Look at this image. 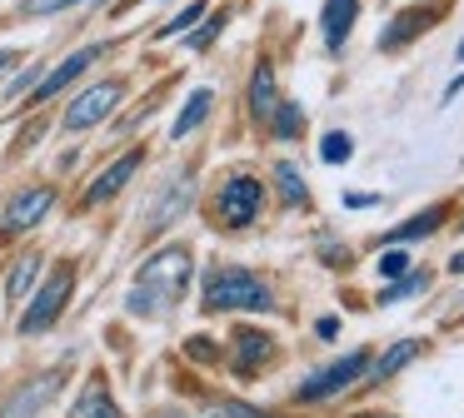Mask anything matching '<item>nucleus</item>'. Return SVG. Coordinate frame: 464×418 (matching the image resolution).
<instances>
[{
    "mask_svg": "<svg viewBox=\"0 0 464 418\" xmlns=\"http://www.w3.org/2000/svg\"><path fill=\"white\" fill-rule=\"evenodd\" d=\"M130 5H140V0H130Z\"/></svg>",
    "mask_w": 464,
    "mask_h": 418,
    "instance_id": "f704fd0d",
    "label": "nucleus"
},
{
    "mask_svg": "<svg viewBox=\"0 0 464 418\" xmlns=\"http://www.w3.org/2000/svg\"><path fill=\"white\" fill-rule=\"evenodd\" d=\"M35 279H41V259H35V254L15 259L11 279H5V299H11V304H21V299L31 294V284H35Z\"/></svg>",
    "mask_w": 464,
    "mask_h": 418,
    "instance_id": "4468645a",
    "label": "nucleus"
},
{
    "mask_svg": "<svg viewBox=\"0 0 464 418\" xmlns=\"http://www.w3.org/2000/svg\"><path fill=\"white\" fill-rule=\"evenodd\" d=\"M75 5H95V0H75Z\"/></svg>",
    "mask_w": 464,
    "mask_h": 418,
    "instance_id": "72a5a7b5",
    "label": "nucleus"
},
{
    "mask_svg": "<svg viewBox=\"0 0 464 418\" xmlns=\"http://www.w3.org/2000/svg\"><path fill=\"white\" fill-rule=\"evenodd\" d=\"M350 155H354V139L344 135V129H330V135H324V145H320V159H324V165H344Z\"/></svg>",
    "mask_w": 464,
    "mask_h": 418,
    "instance_id": "aec40b11",
    "label": "nucleus"
},
{
    "mask_svg": "<svg viewBox=\"0 0 464 418\" xmlns=\"http://www.w3.org/2000/svg\"><path fill=\"white\" fill-rule=\"evenodd\" d=\"M220 25H225V10H215V15H210V25H205V30H195V35H190V45H195V50H205L215 35H220Z\"/></svg>",
    "mask_w": 464,
    "mask_h": 418,
    "instance_id": "cd10ccee",
    "label": "nucleus"
},
{
    "mask_svg": "<svg viewBox=\"0 0 464 418\" xmlns=\"http://www.w3.org/2000/svg\"><path fill=\"white\" fill-rule=\"evenodd\" d=\"M121 95H125L121 80H101V85L81 90V95L71 100V109H65V129H71V135H81V129H91V125H101V119H111L115 105H121Z\"/></svg>",
    "mask_w": 464,
    "mask_h": 418,
    "instance_id": "20e7f679",
    "label": "nucleus"
},
{
    "mask_svg": "<svg viewBox=\"0 0 464 418\" xmlns=\"http://www.w3.org/2000/svg\"><path fill=\"white\" fill-rule=\"evenodd\" d=\"M404 269H410V259H404L400 249H390V254H380V274H384V279H400Z\"/></svg>",
    "mask_w": 464,
    "mask_h": 418,
    "instance_id": "c756f323",
    "label": "nucleus"
},
{
    "mask_svg": "<svg viewBox=\"0 0 464 418\" xmlns=\"http://www.w3.org/2000/svg\"><path fill=\"white\" fill-rule=\"evenodd\" d=\"M444 224V209L434 204V209H424V214H414V219H404L400 229L390 234V244H404V239H420V234H434V229Z\"/></svg>",
    "mask_w": 464,
    "mask_h": 418,
    "instance_id": "a211bd4d",
    "label": "nucleus"
},
{
    "mask_svg": "<svg viewBox=\"0 0 464 418\" xmlns=\"http://www.w3.org/2000/svg\"><path fill=\"white\" fill-rule=\"evenodd\" d=\"M250 109H255L260 119L275 115V70H270V65H260V70L250 75Z\"/></svg>",
    "mask_w": 464,
    "mask_h": 418,
    "instance_id": "2eb2a0df",
    "label": "nucleus"
},
{
    "mask_svg": "<svg viewBox=\"0 0 464 418\" xmlns=\"http://www.w3.org/2000/svg\"><path fill=\"white\" fill-rule=\"evenodd\" d=\"M51 394H55V378H35L31 388H21V394L5 404V413H0V418H35V408H41Z\"/></svg>",
    "mask_w": 464,
    "mask_h": 418,
    "instance_id": "ddd939ff",
    "label": "nucleus"
},
{
    "mask_svg": "<svg viewBox=\"0 0 464 418\" xmlns=\"http://www.w3.org/2000/svg\"><path fill=\"white\" fill-rule=\"evenodd\" d=\"M210 105H215V90H195V95L185 100V109L175 115V125H170V139H185L190 129H200V125H205V115H210Z\"/></svg>",
    "mask_w": 464,
    "mask_h": 418,
    "instance_id": "f8f14e48",
    "label": "nucleus"
},
{
    "mask_svg": "<svg viewBox=\"0 0 464 418\" xmlns=\"http://www.w3.org/2000/svg\"><path fill=\"white\" fill-rule=\"evenodd\" d=\"M75 289V269H55L51 279H45L41 289H35L31 309L21 314V334H45V328L55 324V318L65 314V299H71Z\"/></svg>",
    "mask_w": 464,
    "mask_h": 418,
    "instance_id": "7ed1b4c3",
    "label": "nucleus"
},
{
    "mask_svg": "<svg viewBox=\"0 0 464 418\" xmlns=\"http://www.w3.org/2000/svg\"><path fill=\"white\" fill-rule=\"evenodd\" d=\"M459 90H464V75H454V80H450V90H444V100H454Z\"/></svg>",
    "mask_w": 464,
    "mask_h": 418,
    "instance_id": "2f4dec72",
    "label": "nucleus"
},
{
    "mask_svg": "<svg viewBox=\"0 0 464 418\" xmlns=\"http://www.w3.org/2000/svg\"><path fill=\"white\" fill-rule=\"evenodd\" d=\"M424 25H430V15H424V10H404V15L394 20V25L384 30V35H380V50H400L404 40H410V35H420Z\"/></svg>",
    "mask_w": 464,
    "mask_h": 418,
    "instance_id": "dca6fc26",
    "label": "nucleus"
},
{
    "mask_svg": "<svg viewBox=\"0 0 464 418\" xmlns=\"http://www.w3.org/2000/svg\"><path fill=\"white\" fill-rule=\"evenodd\" d=\"M101 55H105V45H85V50H75V55H65L61 65L51 70V75H41V80H35V90H31V105H45V100H55L65 85H75V80H81L85 70H91L95 60H101Z\"/></svg>",
    "mask_w": 464,
    "mask_h": 418,
    "instance_id": "0eeeda50",
    "label": "nucleus"
},
{
    "mask_svg": "<svg viewBox=\"0 0 464 418\" xmlns=\"http://www.w3.org/2000/svg\"><path fill=\"white\" fill-rule=\"evenodd\" d=\"M75 0H25V15H61V10H71Z\"/></svg>",
    "mask_w": 464,
    "mask_h": 418,
    "instance_id": "c85d7f7f",
    "label": "nucleus"
},
{
    "mask_svg": "<svg viewBox=\"0 0 464 418\" xmlns=\"http://www.w3.org/2000/svg\"><path fill=\"white\" fill-rule=\"evenodd\" d=\"M35 80H41V65H25L21 75H15L11 85H5V105H11V100H21V95H31V90H35Z\"/></svg>",
    "mask_w": 464,
    "mask_h": 418,
    "instance_id": "393cba45",
    "label": "nucleus"
},
{
    "mask_svg": "<svg viewBox=\"0 0 464 418\" xmlns=\"http://www.w3.org/2000/svg\"><path fill=\"white\" fill-rule=\"evenodd\" d=\"M190 195H195V189H190V179H175V185L165 189L160 199H155V209H150V214H145V229H150V234H160V229L170 224L175 214H185V204H190Z\"/></svg>",
    "mask_w": 464,
    "mask_h": 418,
    "instance_id": "9b49d317",
    "label": "nucleus"
},
{
    "mask_svg": "<svg viewBox=\"0 0 464 418\" xmlns=\"http://www.w3.org/2000/svg\"><path fill=\"white\" fill-rule=\"evenodd\" d=\"M414 354H420V344H414V338H400V344H394L390 348V354H384L380 358V364H374V374H380V378H390V374H400V368L404 364H410V358Z\"/></svg>",
    "mask_w": 464,
    "mask_h": 418,
    "instance_id": "6ab92c4d",
    "label": "nucleus"
},
{
    "mask_svg": "<svg viewBox=\"0 0 464 418\" xmlns=\"http://www.w3.org/2000/svg\"><path fill=\"white\" fill-rule=\"evenodd\" d=\"M354 15H360V0H324V15H320L324 45L340 50L344 40H350V30H354Z\"/></svg>",
    "mask_w": 464,
    "mask_h": 418,
    "instance_id": "9d476101",
    "label": "nucleus"
},
{
    "mask_svg": "<svg viewBox=\"0 0 464 418\" xmlns=\"http://www.w3.org/2000/svg\"><path fill=\"white\" fill-rule=\"evenodd\" d=\"M15 60H21V50H0V70H11Z\"/></svg>",
    "mask_w": 464,
    "mask_h": 418,
    "instance_id": "7c9ffc66",
    "label": "nucleus"
},
{
    "mask_svg": "<svg viewBox=\"0 0 464 418\" xmlns=\"http://www.w3.org/2000/svg\"><path fill=\"white\" fill-rule=\"evenodd\" d=\"M275 135H280V139H290L295 135V129H300V105H275Z\"/></svg>",
    "mask_w": 464,
    "mask_h": 418,
    "instance_id": "a878e982",
    "label": "nucleus"
},
{
    "mask_svg": "<svg viewBox=\"0 0 464 418\" xmlns=\"http://www.w3.org/2000/svg\"><path fill=\"white\" fill-rule=\"evenodd\" d=\"M195 20H205V5H200V0H195V5H185L180 15L170 20V25H160V40H175V35H190V25H195Z\"/></svg>",
    "mask_w": 464,
    "mask_h": 418,
    "instance_id": "5701e85b",
    "label": "nucleus"
},
{
    "mask_svg": "<svg viewBox=\"0 0 464 418\" xmlns=\"http://www.w3.org/2000/svg\"><path fill=\"white\" fill-rule=\"evenodd\" d=\"M235 344H240V368H255L265 354H270V338H265V334H255V328H245V334L235 338Z\"/></svg>",
    "mask_w": 464,
    "mask_h": 418,
    "instance_id": "412c9836",
    "label": "nucleus"
},
{
    "mask_svg": "<svg viewBox=\"0 0 464 418\" xmlns=\"http://www.w3.org/2000/svg\"><path fill=\"white\" fill-rule=\"evenodd\" d=\"M205 418H265L260 408H250V404H210L205 408Z\"/></svg>",
    "mask_w": 464,
    "mask_h": 418,
    "instance_id": "bb28decb",
    "label": "nucleus"
},
{
    "mask_svg": "<svg viewBox=\"0 0 464 418\" xmlns=\"http://www.w3.org/2000/svg\"><path fill=\"white\" fill-rule=\"evenodd\" d=\"M260 204H265V185L260 179H250V175H235V179H225V189H220V224H230V229H245V224H255V214H260Z\"/></svg>",
    "mask_w": 464,
    "mask_h": 418,
    "instance_id": "39448f33",
    "label": "nucleus"
},
{
    "mask_svg": "<svg viewBox=\"0 0 464 418\" xmlns=\"http://www.w3.org/2000/svg\"><path fill=\"white\" fill-rule=\"evenodd\" d=\"M364 368H370V354L364 348H354L350 358H340V364H330V368H320V374H310L300 384V398H330V394H340V388H350V384H360L364 378Z\"/></svg>",
    "mask_w": 464,
    "mask_h": 418,
    "instance_id": "423d86ee",
    "label": "nucleus"
},
{
    "mask_svg": "<svg viewBox=\"0 0 464 418\" xmlns=\"http://www.w3.org/2000/svg\"><path fill=\"white\" fill-rule=\"evenodd\" d=\"M450 269H454V274H464V249H459V254L450 259Z\"/></svg>",
    "mask_w": 464,
    "mask_h": 418,
    "instance_id": "473e14b6",
    "label": "nucleus"
},
{
    "mask_svg": "<svg viewBox=\"0 0 464 418\" xmlns=\"http://www.w3.org/2000/svg\"><path fill=\"white\" fill-rule=\"evenodd\" d=\"M185 284H190V254L185 249H160L155 259L140 264V279H135L125 304H130V314H165L185 294Z\"/></svg>",
    "mask_w": 464,
    "mask_h": 418,
    "instance_id": "f257e3e1",
    "label": "nucleus"
},
{
    "mask_svg": "<svg viewBox=\"0 0 464 418\" xmlns=\"http://www.w3.org/2000/svg\"><path fill=\"white\" fill-rule=\"evenodd\" d=\"M205 309H270V289L250 274V269H220L205 279Z\"/></svg>",
    "mask_w": 464,
    "mask_h": 418,
    "instance_id": "f03ea898",
    "label": "nucleus"
},
{
    "mask_svg": "<svg viewBox=\"0 0 464 418\" xmlns=\"http://www.w3.org/2000/svg\"><path fill=\"white\" fill-rule=\"evenodd\" d=\"M275 179H280V195L290 199V204H300V199H304V185H300V169H295V165H275Z\"/></svg>",
    "mask_w": 464,
    "mask_h": 418,
    "instance_id": "b1692460",
    "label": "nucleus"
},
{
    "mask_svg": "<svg viewBox=\"0 0 464 418\" xmlns=\"http://www.w3.org/2000/svg\"><path fill=\"white\" fill-rule=\"evenodd\" d=\"M140 159H145V149H130V155H121V159H115V165L101 175V179H95L91 189H85V204H105V199H115L125 185H130L135 169H140Z\"/></svg>",
    "mask_w": 464,
    "mask_h": 418,
    "instance_id": "1a4fd4ad",
    "label": "nucleus"
},
{
    "mask_svg": "<svg viewBox=\"0 0 464 418\" xmlns=\"http://www.w3.org/2000/svg\"><path fill=\"white\" fill-rule=\"evenodd\" d=\"M51 204H55V189L51 185L21 189V195L5 204V234H25V229H35L45 214H51Z\"/></svg>",
    "mask_w": 464,
    "mask_h": 418,
    "instance_id": "6e6552de",
    "label": "nucleus"
},
{
    "mask_svg": "<svg viewBox=\"0 0 464 418\" xmlns=\"http://www.w3.org/2000/svg\"><path fill=\"white\" fill-rule=\"evenodd\" d=\"M71 418H121V408L111 404V394H105L101 384H95V388H85V394H81V404L71 408Z\"/></svg>",
    "mask_w": 464,
    "mask_h": 418,
    "instance_id": "f3484780",
    "label": "nucleus"
},
{
    "mask_svg": "<svg viewBox=\"0 0 464 418\" xmlns=\"http://www.w3.org/2000/svg\"><path fill=\"white\" fill-rule=\"evenodd\" d=\"M424 289H430V274H400V279H394V284L380 294V304H394V299H404V294H424Z\"/></svg>",
    "mask_w": 464,
    "mask_h": 418,
    "instance_id": "4be33fe9",
    "label": "nucleus"
}]
</instances>
